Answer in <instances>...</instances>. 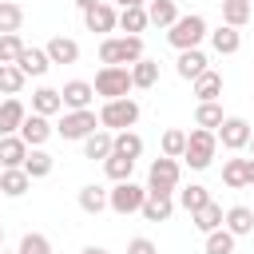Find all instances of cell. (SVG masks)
<instances>
[{"label": "cell", "mask_w": 254, "mask_h": 254, "mask_svg": "<svg viewBox=\"0 0 254 254\" xmlns=\"http://www.w3.org/2000/svg\"><path fill=\"white\" fill-rule=\"evenodd\" d=\"M210 36V24H206V16H198V12H183L171 28H167V44L175 48V52H190V48H202V40Z\"/></svg>", "instance_id": "obj_1"}, {"label": "cell", "mask_w": 254, "mask_h": 254, "mask_svg": "<svg viewBox=\"0 0 254 254\" xmlns=\"http://www.w3.org/2000/svg\"><path fill=\"white\" fill-rule=\"evenodd\" d=\"M143 56H147L143 36H103V44H99V64L103 67H131Z\"/></svg>", "instance_id": "obj_2"}, {"label": "cell", "mask_w": 254, "mask_h": 254, "mask_svg": "<svg viewBox=\"0 0 254 254\" xmlns=\"http://www.w3.org/2000/svg\"><path fill=\"white\" fill-rule=\"evenodd\" d=\"M179 187H183V159H167V155L151 159V167H147V190L151 194H175Z\"/></svg>", "instance_id": "obj_3"}, {"label": "cell", "mask_w": 254, "mask_h": 254, "mask_svg": "<svg viewBox=\"0 0 254 254\" xmlns=\"http://www.w3.org/2000/svg\"><path fill=\"white\" fill-rule=\"evenodd\" d=\"M99 127H107V131H131L135 123H139V115H143V107L127 95V99H107V103H99Z\"/></svg>", "instance_id": "obj_4"}, {"label": "cell", "mask_w": 254, "mask_h": 254, "mask_svg": "<svg viewBox=\"0 0 254 254\" xmlns=\"http://www.w3.org/2000/svg\"><path fill=\"white\" fill-rule=\"evenodd\" d=\"M214 155H218V135H214V131H202V127L187 131V151H183V163H187L190 171H206V167L214 163Z\"/></svg>", "instance_id": "obj_5"}, {"label": "cell", "mask_w": 254, "mask_h": 254, "mask_svg": "<svg viewBox=\"0 0 254 254\" xmlns=\"http://www.w3.org/2000/svg\"><path fill=\"white\" fill-rule=\"evenodd\" d=\"M91 87H95V95H99L103 103H107V99H127V95L135 91L131 67H99L95 79H91Z\"/></svg>", "instance_id": "obj_6"}, {"label": "cell", "mask_w": 254, "mask_h": 254, "mask_svg": "<svg viewBox=\"0 0 254 254\" xmlns=\"http://www.w3.org/2000/svg\"><path fill=\"white\" fill-rule=\"evenodd\" d=\"M143 202H147V187H139L135 179H127V183H111V190H107V210H115L119 218L139 214Z\"/></svg>", "instance_id": "obj_7"}, {"label": "cell", "mask_w": 254, "mask_h": 254, "mask_svg": "<svg viewBox=\"0 0 254 254\" xmlns=\"http://www.w3.org/2000/svg\"><path fill=\"white\" fill-rule=\"evenodd\" d=\"M91 131H99V115L87 107V111H64L60 123H56V135L67 139V143H83Z\"/></svg>", "instance_id": "obj_8"}, {"label": "cell", "mask_w": 254, "mask_h": 254, "mask_svg": "<svg viewBox=\"0 0 254 254\" xmlns=\"http://www.w3.org/2000/svg\"><path fill=\"white\" fill-rule=\"evenodd\" d=\"M214 135H218V147H222V151L238 155V151H246V147H250V135H254V127H250L242 115H226V119H222V127H218Z\"/></svg>", "instance_id": "obj_9"}, {"label": "cell", "mask_w": 254, "mask_h": 254, "mask_svg": "<svg viewBox=\"0 0 254 254\" xmlns=\"http://www.w3.org/2000/svg\"><path fill=\"white\" fill-rule=\"evenodd\" d=\"M83 28H87V32H103V36L115 32V28H119V8H115L111 0L87 8V12H83Z\"/></svg>", "instance_id": "obj_10"}, {"label": "cell", "mask_w": 254, "mask_h": 254, "mask_svg": "<svg viewBox=\"0 0 254 254\" xmlns=\"http://www.w3.org/2000/svg\"><path fill=\"white\" fill-rule=\"evenodd\" d=\"M60 95H64V111H87L95 99V87H91V79H67L60 87Z\"/></svg>", "instance_id": "obj_11"}, {"label": "cell", "mask_w": 254, "mask_h": 254, "mask_svg": "<svg viewBox=\"0 0 254 254\" xmlns=\"http://www.w3.org/2000/svg\"><path fill=\"white\" fill-rule=\"evenodd\" d=\"M52 135H56V123H52L48 115H36V111H28V119H24V127H20V139H24L28 147H44Z\"/></svg>", "instance_id": "obj_12"}, {"label": "cell", "mask_w": 254, "mask_h": 254, "mask_svg": "<svg viewBox=\"0 0 254 254\" xmlns=\"http://www.w3.org/2000/svg\"><path fill=\"white\" fill-rule=\"evenodd\" d=\"M206 67H210V60H206V52H202V48L179 52V60H175V71H179V79H187V83H194Z\"/></svg>", "instance_id": "obj_13"}, {"label": "cell", "mask_w": 254, "mask_h": 254, "mask_svg": "<svg viewBox=\"0 0 254 254\" xmlns=\"http://www.w3.org/2000/svg\"><path fill=\"white\" fill-rule=\"evenodd\" d=\"M24 119H28V107L20 103V95L16 99H0V139L4 135H20Z\"/></svg>", "instance_id": "obj_14"}, {"label": "cell", "mask_w": 254, "mask_h": 254, "mask_svg": "<svg viewBox=\"0 0 254 254\" xmlns=\"http://www.w3.org/2000/svg\"><path fill=\"white\" fill-rule=\"evenodd\" d=\"M190 91H194L198 103H218V99H222V75H218L214 67H206V71L190 83Z\"/></svg>", "instance_id": "obj_15"}, {"label": "cell", "mask_w": 254, "mask_h": 254, "mask_svg": "<svg viewBox=\"0 0 254 254\" xmlns=\"http://www.w3.org/2000/svg\"><path fill=\"white\" fill-rule=\"evenodd\" d=\"M32 111H36V115H48V119H52V115H64V95H60V87H48V83L36 87V91H32Z\"/></svg>", "instance_id": "obj_16"}, {"label": "cell", "mask_w": 254, "mask_h": 254, "mask_svg": "<svg viewBox=\"0 0 254 254\" xmlns=\"http://www.w3.org/2000/svg\"><path fill=\"white\" fill-rule=\"evenodd\" d=\"M111 151H115V131H107V127H99V131H91V135L83 139V159H91V163H95V159L103 163Z\"/></svg>", "instance_id": "obj_17"}, {"label": "cell", "mask_w": 254, "mask_h": 254, "mask_svg": "<svg viewBox=\"0 0 254 254\" xmlns=\"http://www.w3.org/2000/svg\"><path fill=\"white\" fill-rule=\"evenodd\" d=\"M222 222H226V210H222V206H218L214 198H210V202H206L202 210H194V214H190V226H194V230H198L202 238H206L210 230H222Z\"/></svg>", "instance_id": "obj_18"}, {"label": "cell", "mask_w": 254, "mask_h": 254, "mask_svg": "<svg viewBox=\"0 0 254 254\" xmlns=\"http://www.w3.org/2000/svg\"><path fill=\"white\" fill-rule=\"evenodd\" d=\"M28 151H32V147H28L20 135H4V139H0V167H4V171H12V167H24Z\"/></svg>", "instance_id": "obj_19"}, {"label": "cell", "mask_w": 254, "mask_h": 254, "mask_svg": "<svg viewBox=\"0 0 254 254\" xmlns=\"http://www.w3.org/2000/svg\"><path fill=\"white\" fill-rule=\"evenodd\" d=\"M119 28H123V36H143V32L151 28L147 4H135V8H119Z\"/></svg>", "instance_id": "obj_20"}, {"label": "cell", "mask_w": 254, "mask_h": 254, "mask_svg": "<svg viewBox=\"0 0 254 254\" xmlns=\"http://www.w3.org/2000/svg\"><path fill=\"white\" fill-rule=\"evenodd\" d=\"M210 48L218 52V56H234L238 48H242V32L238 28H226V24H218V28H210Z\"/></svg>", "instance_id": "obj_21"}, {"label": "cell", "mask_w": 254, "mask_h": 254, "mask_svg": "<svg viewBox=\"0 0 254 254\" xmlns=\"http://www.w3.org/2000/svg\"><path fill=\"white\" fill-rule=\"evenodd\" d=\"M44 52H48L52 64H75V60H79V44H75L71 36H52V40L44 44Z\"/></svg>", "instance_id": "obj_22"}, {"label": "cell", "mask_w": 254, "mask_h": 254, "mask_svg": "<svg viewBox=\"0 0 254 254\" xmlns=\"http://www.w3.org/2000/svg\"><path fill=\"white\" fill-rule=\"evenodd\" d=\"M75 202H79V210H83V214H103V210H107V187L87 183V187H79Z\"/></svg>", "instance_id": "obj_23"}, {"label": "cell", "mask_w": 254, "mask_h": 254, "mask_svg": "<svg viewBox=\"0 0 254 254\" xmlns=\"http://www.w3.org/2000/svg\"><path fill=\"white\" fill-rule=\"evenodd\" d=\"M147 222H167L171 214H175V194H151L147 190V202H143V210H139Z\"/></svg>", "instance_id": "obj_24"}, {"label": "cell", "mask_w": 254, "mask_h": 254, "mask_svg": "<svg viewBox=\"0 0 254 254\" xmlns=\"http://www.w3.org/2000/svg\"><path fill=\"white\" fill-rule=\"evenodd\" d=\"M28 190H32V175H28L24 167H12V171L0 175V194H8V198H24Z\"/></svg>", "instance_id": "obj_25"}, {"label": "cell", "mask_w": 254, "mask_h": 254, "mask_svg": "<svg viewBox=\"0 0 254 254\" xmlns=\"http://www.w3.org/2000/svg\"><path fill=\"white\" fill-rule=\"evenodd\" d=\"M16 67L24 71V75H48V67H52V60H48V52L44 48H24L20 52V60H16Z\"/></svg>", "instance_id": "obj_26"}, {"label": "cell", "mask_w": 254, "mask_h": 254, "mask_svg": "<svg viewBox=\"0 0 254 254\" xmlns=\"http://www.w3.org/2000/svg\"><path fill=\"white\" fill-rule=\"evenodd\" d=\"M222 226H226L234 238H246V234H254V206H230Z\"/></svg>", "instance_id": "obj_27"}, {"label": "cell", "mask_w": 254, "mask_h": 254, "mask_svg": "<svg viewBox=\"0 0 254 254\" xmlns=\"http://www.w3.org/2000/svg\"><path fill=\"white\" fill-rule=\"evenodd\" d=\"M24 83H28V75L16 64H0V99H16L24 91Z\"/></svg>", "instance_id": "obj_28"}, {"label": "cell", "mask_w": 254, "mask_h": 254, "mask_svg": "<svg viewBox=\"0 0 254 254\" xmlns=\"http://www.w3.org/2000/svg\"><path fill=\"white\" fill-rule=\"evenodd\" d=\"M131 83H135L139 91H147V87H155V83H159V60H151V56H143L139 64H131Z\"/></svg>", "instance_id": "obj_29"}, {"label": "cell", "mask_w": 254, "mask_h": 254, "mask_svg": "<svg viewBox=\"0 0 254 254\" xmlns=\"http://www.w3.org/2000/svg\"><path fill=\"white\" fill-rule=\"evenodd\" d=\"M103 175H107L111 183H127V179L135 175V159H127V155L111 151V155L103 159Z\"/></svg>", "instance_id": "obj_30"}, {"label": "cell", "mask_w": 254, "mask_h": 254, "mask_svg": "<svg viewBox=\"0 0 254 254\" xmlns=\"http://www.w3.org/2000/svg\"><path fill=\"white\" fill-rule=\"evenodd\" d=\"M187 214H194V210H202L206 202H210V190L202 187V183H190V187H179V198H175Z\"/></svg>", "instance_id": "obj_31"}, {"label": "cell", "mask_w": 254, "mask_h": 254, "mask_svg": "<svg viewBox=\"0 0 254 254\" xmlns=\"http://www.w3.org/2000/svg\"><path fill=\"white\" fill-rule=\"evenodd\" d=\"M52 167H56V159H52L44 147H32V151H28V159H24V171L32 175V183H36V179H48V175H52Z\"/></svg>", "instance_id": "obj_32"}, {"label": "cell", "mask_w": 254, "mask_h": 254, "mask_svg": "<svg viewBox=\"0 0 254 254\" xmlns=\"http://www.w3.org/2000/svg\"><path fill=\"white\" fill-rule=\"evenodd\" d=\"M147 16H151V24H155V28H171L183 12H179V4H175V0H151V4H147Z\"/></svg>", "instance_id": "obj_33"}, {"label": "cell", "mask_w": 254, "mask_h": 254, "mask_svg": "<svg viewBox=\"0 0 254 254\" xmlns=\"http://www.w3.org/2000/svg\"><path fill=\"white\" fill-rule=\"evenodd\" d=\"M24 28V4L16 0H0V36H12Z\"/></svg>", "instance_id": "obj_34"}, {"label": "cell", "mask_w": 254, "mask_h": 254, "mask_svg": "<svg viewBox=\"0 0 254 254\" xmlns=\"http://www.w3.org/2000/svg\"><path fill=\"white\" fill-rule=\"evenodd\" d=\"M183 151H187V131H183V127H167L163 139H159V155H167V159H183Z\"/></svg>", "instance_id": "obj_35"}, {"label": "cell", "mask_w": 254, "mask_h": 254, "mask_svg": "<svg viewBox=\"0 0 254 254\" xmlns=\"http://www.w3.org/2000/svg\"><path fill=\"white\" fill-rule=\"evenodd\" d=\"M222 103H198L194 107V127H202V131H218L222 127Z\"/></svg>", "instance_id": "obj_36"}, {"label": "cell", "mask_w": 254, "mask_h": 254, "mask_svg": "<svg viewBox=\"0 0 254 254\" xmlns=\"http://www.w3.org/2000/svg\"><path fill=\"white\" fill-rule=\"evenodd\" d=\"M234 246H238V238L222 226V230H210L206 234V242H202V250L206 254H234Z\"/></svg>", "instance_id": "obj_37"}, {"label": "cell", "mask_w": 254, "mask_h": 254, "mask_svg": "<svg viewBox=\"0 0 254 254\" xmlns=\"http://www.w3.org/2000/svg\"><path fill=\"white\" fill-rule=\"evenodd\" d=\"M222 183L230 190H242L246 187V159H222Z\"/></svg>", "instance_id": "obj_38"}, {"label": "cell", "mask_w": 254, "mask_h": 254, "mask_svg": "<svg viewBox=\"0 0 254 254\" xmlns=\"http://www.w3.org/2000/svg\"><path fill=\"white\" fill-rule=\"evenodd\" d=\"M115 151L127 155V159H139L143 155V135L139 131H115Z\"/></svg>", "instance_id": "obj_39"}, {"label": "cell", "mask_w": 254, "mask_h": 254, "mask_svg": "<svg viewBox=\"0 0 254 254\" xmlns=\"http://www.w3.org/2000/svg\"><path fill=\"white\" fill-rule=\"evenodd\" d=\"M250 20V0H230V4H222V24L226 28H242Z\"/></svg>", "instance_id": "obj_40"}, {"label": "cell", "mask_w": 254, "mask_h": 254, "mask_svg": "<svg viewBox=\"0 0 254 254\" xmlns=\"http://www.w3.org/2000/svg\"><path fill=\"white\" fill-rule=\"evenodd\" d=\"M24 48H28V44L20 40V32H12V36H0V64H16Z\"/></svg>", "instance_id": "obj_41"}, {"label": "cell", "mask_w": 254, "mask_h": 254, "mask_svg": "<svg viewBox=\"0 0 254 254\" xmlns=\"http://www.w3.org/2000/svg\"><path fill=\"white\" fill-rule=\"evenodd\" d=\"M16 254H52V242H48L44 234L28 230V234L20 238V246H16Z\"/></svg>", "instance_id": "obj_42"}, {"label": "cell", "mask_w": 254, "mask_h": 254, "mask_svg": "<svg viewBox=\"0 0 254 254\" xmlns=\"http://www.w3.org/2000/svg\"><path fill=\"white\" fill-rule=\"evenodd\" d=\"M127 254H159V246L151 238H131L127 242Z\"/></svg>", "instance_id": "obj_43"}, {"label": "cell", "mask_w": 254, "mask_h": 254, "mask_svg": "<svg viewBox=\"0 0 254 254\" xmlns=\"http://www.w3.org/2000/svg\"><path fill=\"white\" fill-rule=\"evenodd\" d=\"M71 4H75L79 12H87V8H95V4H103V0H71Z\"/></svg>", "instance_id": "obj_44"}, {"label": "cell", "mask_w": 254, "mask_h": 254, "mask_svg": "<svg viewBox=\"0 0 254 254\" xmlns=\"http://www.w3.org/2000/svg\"><path fill=\"white\" fill-rule=\"evenodd\" d=\"M115 8H135V4H151V0H111Z\"/></svg>", "instance_id": "obj_45"}, {"label": "cell", "mask_w": 254, "mask_h": 254, "mask_svg": "<svg viewBox=\"0 0 254 254\" xmlns=\"http://www.w3.org/2000/svg\"><path fill=\"white\" fill-rule=\"evenodd\" d=\"M246 187H254V159H246Z\"/></svg>", "instance_id": "obj_46"}, {"label": "cell", "mask_w": 254, "mask_h": 254, "mask_svg": "<svg viewBox=\"0 0 254 254\" xmlns=\"http://www.w3.org/2000/svg\"><path fill=\"white\" fill-rule=\"evenodd\" d=\"M79 254H111V250H107V246H83Z\"/></svg>", "instance_id": "obj_47"}, {"label": "cell", "mask_w": 254, "mask_h": 254, "mask_svg": "<svg viewBox=\"0 0 254 254\" xmlns=\"http://www.w3.org/2000/svg\"><path fill=\"white\" fill-rule=\"evenodd\" d=\"M0 250H4V226H0Z\"/></svg>", "instance_id": "obj_48"}, {"label": "cell", "mask_w": 254, "mask_h": 254, "mask_svg": "<svg viewBox=\"0 0 254 254\" xmlns=\"http://www.w3.org/2000/svg\"><path fill=\"white\" fill-rule=\"evenodd\" d=\"M0 254H16V250H0Z\"/></svg>", "instance_id": "obj_49"}, {"label": "cell", "mask_w": 254, "mask_h": 254, "mask_svg": "<svg viewBox=\"0 0 254 254\" xmlns=\"http://www.w3.org/2000/svg\"><path fill=\"white\" fill-rule=\"evenodd\" d=\"M250 151H254V135H250Z\"/></svg>", "instance_id": "obj_50"}, {"label": "cell", "mask_w": 254, "mask_h": 254, "mask_svg": "<svg viewBox=\"0 0 254 254\" xmlns=\"http://www.w3.org/2000/svg\"><path fill=\"white\" fill-rule=\"evenodd\" d=\"M218 4H230V0H218Z\"/></svg>", "instance_id": "obj_51"}, {"label": "cell", "mask_w": 254, "mask_h": 254, "mask_svg": "<svg viewBox=\"0 0 254 254\" xmlns=\"http://www.w3.org/2000/svg\"><path fill=\"white\" fill-rule=\"evenodd\" d=\"M0 175H4V167H0Z\"/></svg>", "instance_id": "obj_52"}, {"label": "cell", "mask_w": 254, "mask_h": 254, "mask_svg": "<svg viewBox=\"0 0 254 254\" xmlns=\"http://www.w3.org/2000/svg\"><path fill=\"white\" fill-rule=\"evenodd\" d=\"M16 4H20V0H16Z\"/></svg>", "instance_id": "obj_53"}]
</instances>
